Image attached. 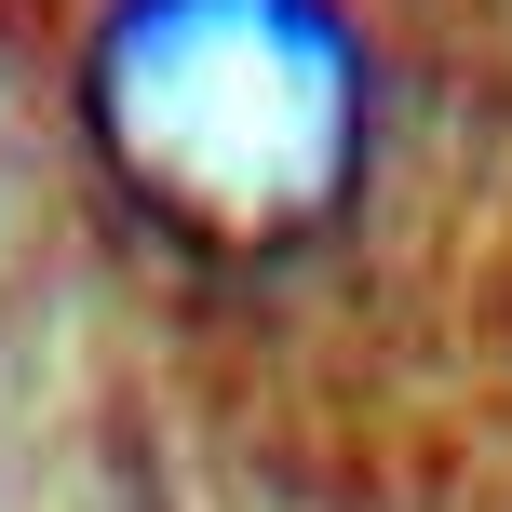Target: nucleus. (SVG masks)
Returning a JSON list of instances; mask_svg holds the SVG:
<instances>
[{"instance_id": "1", "label": "nucleus", "mask_w": 512, "mask_h": 512, "mask_svg": "<svg viewBox=\"0 0 512 512\" xmlns=\"http://www.w3.org/2000/svg\"><path fill=\"white\" fill-rule=\"evenodd\" d=\"M81 149L149 243L256 270L364 203L378 54L337 0H108L81 41Z\"/></svg>"}]
</instances>
